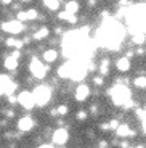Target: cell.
Wrapping results in <instances>:
<instances>
[{"instance_id":"f546056e","label":"cell","mask_w":146,"mask_h":148,"mask_svg":"<svg viewBox=\"0 0 146 148\" xmlns=\"http://www.w3.org/2000/svg\"><path fill=\"white\" fill-rule=\"evenodd\" d=\"M2 3H3V5H10L11 0H2Z\"/></svg>"},{"instance_id":"44dd1931","label":"cell","mask_w":146,"mask_h":148,"mask_svg":"<svg viewBox=\"0 0 146 148\" xmlns=\"http://www.w3.org/2000/svg\"><path fill=\"white\" fill-rule=\"evenodd\" d=\"M26 13H27V19H35L37 18V15H39V13H37V10H27L26 11Z\"/></svg>"},{"instance_id":"1f68e13d","label":"cell","mask_w":146,"mask_h":148,"mask_svg":"<svg viewBox=\"0 0 146 148\" xmlns=\"http://www.w3.org/2000/svg\"><path fill=\"white\" fill-rule=\"evenodd\" d=\"M133 148H143V147H141V145H138V147H133Z\"/></svg>"},{"instance_id":"5b68a950","label":"cell","mask_w":146,"mask_h":148,"mask_svg":"<svg viewBox=\"0 0 146 148\" xmlns=\"http://www.w3.org/2000/svg\"><path fill=\"white\" fill-rule=\"evenodd\" d=\"M18 103H21L26 110H32L34 105H35V100H34L32 93L27 92V90H24V92L18 93Z\"/></svg>"},{"instance_id":"9c48e42d","label":"cell","mask_w":146,"mask_h":148,"mask_svg":"<svg viewBox=\"0 0 146 148\" xmlns=\"http://www.w3.org/2000/svg\"><path fill=\"white\" fill-rule=\"evenodd\" d=\"M116 134L119 135V137H122V138H127V137H132L135 132H133L127 124H119V127L116 129Z\"/></svg>"},{"instance_id":"7c38bea8","label":"cell","mask_w":146,"mask_h":148,"mask_svg":"<svg viewBox=\"0 0 146 148\" xmlns=\"http://www.w3.org/2000/svg\"><path fill=\"white\" fill-rule=\"evenodd\" d=\"M5 68L7 69H16L18 68V58H15L13 55H10L5 60Z\"/></svg>"},{"instance_id":"ffe728a7","label":"cell","mask_w":146,"mask_h":148,"mask_svg":"<svg viewBox=\"0 0 146 148\" xmlns=\"http://www.w3.org/2000/svg\"><path fill=\"white\" fill-rule=\"evenodd\" d=\"M56 111H58V114L64 116V114H68V111H69V110H68V106H66V105H59Z\"/></svg>"},{"instance_id":"e0dca14e","label":"cell","mask_w":146,"mask_h":148,"mask_svg":"<svg viewBox=\"0 0 146 148\" xmlns=\"http://www.w3.org/2000/svg\"><path fill=\"white\" fill-rule=\"evenodd\" d=\"M135 85L138 89H146V77L145 76H140V77L135 79Z\"/></svg>"},{"instance_id":"83f0119b","label":"cell","mask_w":146,"mask_h":148,"mask_svg":"<svg viewBox=\"0 0 146 148\" xmlns=\"http://www.w3.org/2000/svg\"><path fill=\"white\" fill-rule=\"evenodd\" d=\"M143 129H145V132H146V113H145V116H143Z\"/></svg>"},{"instance_id":"d6a6232c","label":"cell","mask_w":146,"mask_h":148,"mask_svg":"<svg viewBox=\"0 0 146 148\" xmlns=\"http://www.w3.org/2000/svg\"><path fill=\"white\" fill-rule=\"evenodd\" d=\"M21 2H27V0H21Z\"/></svg>"},{"instance_id":"7a4b0ae2","label":"cell","mask_w":146,"mask_h":148,"mask_svg":"<svg viewBox=\"0 0 146 148\" xmlns=\"http://www.w3.org/2000/svg\"><path fill=\"white\" fill-rule=\"evenodd\" d=\"M32 95H34V100H35V105L44 106V105H47L51 98V89L47 87V85H39V87H35Z\"/></svg>"},{"instance_id":"836d02e7","label":"cell","mask_w":146,"mask_h":148,"mask_svg":"<svg viewBox=\"0 0 146 148\" xmlns=\"http://www.w3.org/2000/svg\"><path fill=\"white\" fill-rule=\"evenodd\" d=\"M59 148H64V147H59Z\"/></svg>"},{"instance_id":"30bf717a","label":"cell","mask_w":146,"mask_h":148,"mask_svg":"<svg viewBox=\"0 0 146 148\" xmlns=\"http://www.w3.org/2000/svg\"><path fill=\"white\" fill-rule=\"evenodd\" d=\"M116 66H117V69L122 71V73H124V71H128L130 69V60H128L127 56H122V58L117 60Z\"/></svg>"},{"instance_id":"9a60e30c","label":"cell","mask_w":146,"mask_h":148,"mask_svg":"<svg viewBox=\"0 0 146 148\" xmlns=\"http://www.w3.org/2000/svg\"><path fill=\"white\" fill-rule=\"evenodd\" d=\"M59 18L64 19V21H68V23H76V21H77L76 16H74V15H69L68 11H63V13H59Z\"/></svg>"},{"instance_id":"6da1fadb","label":"cell","mask_w":146,"mask_h":148,"mask_svg":"<svg viewBox=\"0 0 146 148\" xmlns=\"http://www.w3.org/2000/svg\"><path fill=\"white\" fill-rule=\"evenodd\" d=\"M111 97H113V101L116 105H121V106H124L127 101H130L132 98V92L128 87H125L124 84H117L114 89L109 90Z\"/></svg>"},{"instance_id":"f1b7e54d","label":"cell","mask_w":146,"mask_h":148,"mask_svg":"<svg viewBox=\"0 0 146 148\" xmlns=\"http://www.w3.org/2000/svg\"><path fill=\"white\" fill-rule=\"evenodd\" d=\"M121 147H122V148H128V142H127V140H124V142L121 143Z\"/></svg>"},{"instance_id":"4fadbf2b","label":"cell","mask_w":146,"mask_h":148,"mask_svg":"<svg viewBox=\"0 0 146 148\" xmlns=\"http://www.w3.org/2000/svg\"><path fill=\"white\" fill-rule=\"evenodd\" d=\"M77 10H79V2H68L66 3V11L69 15H76Z\"/></svg>"},{"instance_id":"277c9868","label":"cell","mask_w":146,"mask_h":148,"mask_svg":"<svg viewBox=\"0 0 146 148\" xmlns=\"http://www.w3.org/2000/svg\"><path fill=\"white\" fill-rule=\"evenodd\" d=\"M2 31L3 32H10V34H19L21 31H24V24L21 21H7V23H2Z\"/></svg>"},{"instance_id":"484cf974","label":"cell","mask_w":146,"mask_h":148,"mask_svg":"<svg viewBox=\"0 0 146 148\" xmlns=\"http://www.w3.org/2000/svg\"><path fill=\"white\" fill-rule=\"evenodd\" d=\"M8 101H10V103H16V101H18V97H15V95H8Z\"/></svg>"},{"instance_id":"d6986e66","label":"cell","mask_w":146,"mask_h":148,"mask_svg":"<svg viewBox=\"0 0 146 148\" xmlns=\"http://www.w3.org/2000/svg\"><path fill=\"white\" fill-rule=\"evenodd\" d=\"M108 64H109L108 60H103V61H101V66H100V73H101V74L108 73Z\"/></svg>"},{"instance_id":"7402d4cb","label":"cell","mask_w":146,"mask_h":148,"mask_svg":"<svg viewBox=\"0 0 146 148\" xmlns=\"http://www.w3.org/2000/svg\"><path fill=\"white\" fill-rule=\"evenodd\" d=\"M145 34H138V36H135L133 37V42H135V44H143V42H145Z\"/></svg>"},{"instance_id":"cb8c5ba5","label":"cell","mask_w":146,"mask_h":148,"mask_svg":"<svg viewBox=\"0 0 146 148\" xmlns=\"http://www.w3.org/2000/svg\"><path fill=\"white\" fill-rule=\"evenodd\" d=\"M77 118L81 119V121H84V119L87 118V111H79V113H77Z\"/></svg>"},{"instance_id":"d4e9b609","label":"cell","mask_w":146,"mask_h":148,"mask_svg":"<svg viewBox=\"0 0 146 148\" xmlns=\"http://www.w3.org/2000/svg\"><path fill=\"white\" fill-rule=\"evenodd\" d=\"M93 82H95L96 85H101L103 84V76H96V77L93 79Z\"/></svg>"},{"instance_id":"ac0fdd59","label":"cell","mask_w":146,"mask_h":148,"mask_svg":"<svg viewBox=\"0 0 146 148\" xmlns=\"http://www.w3.org/2000/svg\"><path fill=\"white\" fill-rule=\"evenodd\" d=\"M23 44H24V42L16 40V39H8V40H7V45H10V47H15V48H21Z\"/></svg>"},{"instance_id":"3957f363","label":"cell","mask_w":146,"mask_h":148,"mask_svg":"<svg viewBox=\"0 0 146 148\" xmlns=\"http://www.w3.org/2000/svg\"><path fill=\"white\" fill-rule=\"evenodd\" d=\"M29 69H31V73H32V76H34V77H37V79H44L45 74H47V68H45V64L42 63L39 58H32V60H31Z\"/></svg>"},{"instance_id":"603a6c76","label":"cell","mask_w":146,"mask_h":148,"mask_svg":"<svg viewBox=\"0 0 146 148\" xmlns=\"http://www.w3.org/2000/svg\"><path fill=\"white\" fill-rule=\"evenodd\" d=\"M27 19V13L26 11H19L18 13V21H26Z\"/></svg>"},{"instance_id":"8992f818","label":"cell","mask_w":146,"mask_h":148,"mask_svg":"<svg viewBox=\"0 0 146 148\" xmlns=\"http://www.w3.org/2000/svg\"><path fill=\"white\" fill-rule=\"evenodd\" d=\"M68 138H69V134L66 129H56L53 132V143L59 145V147H63L68 142Z\"/></svg>"},{"instance_id":"2e32d148","label":"cell","mask_w":146,"mask_h":148,"mask_svg":"<svg viewBox=\"0 0 146 148\" xmlns=\"http://www.w3.org/2000/svg\"><path fill=\"white\" fill-rule=\"evenodd\" d=\"M44 5L47 8H50V10H58L59 2H58V0H44Z\"/></svg>"},{"instance_id":"8fae6325","label":"cell","mask_w":146,"mask_h":148,"mask_svg":"<svg viewBox=\"0 0 146 148\" xmlns=\"http://www.w3.org/2000/svg\"><path fill=\"white\" fill-rule=\"evenodd\" d=\"M56 58H58V52H56V50H45L44 60L47 61V63H53Z\"/></svg>"},{"instance_id":"4316f807","label":"cell","mask_w":146,"mask_h":148,"mask_svg":"<svg viewBox=\"0 0 146 148\" xmlns=\"http://www.w3.org/2000/svg\"><path fill=\"white\" fill-rule=\"evenodd\" d=\"M39 148H53V145H50V143H44V145H40Z\"/></svg>"},{"instance_id":"52a82bcc","label":"cell","mask_w":146,"mask_h":148,"mask_svg":"<svg viewBox=\"0 0 146 148\" xmlns=\"http://www.w3.org/2000/svg\"><path fill=\"white\" fill-rule=\"evenodd\" d=\"M90 97V87L87 84H81L76 90V100L77 101H85Z\"/></svg>"},{"instance_id":"4dcf8cb0","label":"cell","mask_w":146,"mask_h":148,"mask_svg":"<svg viewBox=\"0 0 146 148\" xmlns=\"http://www.w3.org/2000/svg\"><path fill=\"white\" fill-rule=\"evenodd\" d=\"M3 93H5V92H3V89H2V87H0V95H3Z\"/></svg>"},{"instance_id":"ba28073f","label":"cell","mask_w":146,"mask_h":148,"mask_svg":"<svg viewBox=\"0 0 146 148\" xmlns=\"http://www.w3.org/2000/svg\"><path fill=\"white\" fill-rule=\"evenodd\" d=\"M32 127H34V121L29 116H24V118H21L18 121V129L21 130V132H27V130H31Z\"/></svg>"},{"instance_id":"5bb4252c","label":"cell","mask_w":146,"mask_h":148,"mask_svg":"<svg viewBox=\"0 0 146 148\" xmlns=\"http://www.w3.org/2000/svg\"><path fill=\"white\" fill-rule=\"evenodd\" d=\"M48 32H50L48 27H40V29L34 34V39H35V40H42V39H45V37L48 36Z\"/></svg>"}]
</instances>
